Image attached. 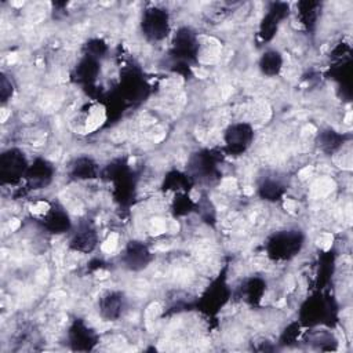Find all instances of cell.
<instances>
[{"label": "cell", "instance_id": "cell-26", "mask_svg": "<svg viewBox=\"0 0 353 353\" xmlns=\"http://www.w3.org/2000/svg\"><path fill=\"white\" fill-rule=\"evenodd\" d=\"M14 94V83L11 80V77H8L6 73L1 74L0 79V98H1V103L8 102L12 98Z\"/></svg>", "mask_w": 353, "mask_h": 353}, {"label": "cell", "instance_id": "cell-11", "mask_svg": "<svg viewBox=\"0 0 353 353\" xmlns=\"http://www.w3.org/2000/svg\"><path fill=\"white\" fill-rule=\"evenodd\" d=\"M41 226L54 234L68 233L72 229V221L66 210L58 204H48L47 208L40 214Z\"/></svg>", "mask_w": 353, "mask_h": 353}, {"label": "cell", "instance_id": "cell-21", "mask_svg": "<svg viewBox=\"0 0 353 353\" xmlns=\"http://www.w3.org/2000/svg\"><path fill=\"white\" fill-rule=\"evenodd\" d=\"M319 14L320 4L316 1H299L296 4V17L307 30H312L316 26Z\"/></svg>", "mask_w": 353, "mask_h": 353}, {"label": "cell", "instance_id": "cell-22", "mask_svg": "<svg viewBox=\"0 0 353 353\" xmlns=\"http://www.w3.org/2000/svg\"><path fill=\"white\" fill-rule=\"evenodd\" d=\"M285 193V188L284 185L277 181V179H272V178H266L263 179L259 186H258V194L262 200L265 201H270V203H276L279 200H281V197Z\"/></svg>", "mask_w": 353, "mask_h": 353}, {"label": "cell", "instance_id": "cell-2", "mask_svg": "<svg viewBox=\"0 0 353 353\" xmlns=\"http://www.w3.org/2000/svg\"><path fill=\"white\" fill-rule=\"evenodd\" d=\"M303 234L296 229L274 233L266 243V252L273 261L292 259L303 247Z\"/></svg>", "mask_w": 353, "mask_h": 353}, {"label": "cell", "instance_id": "cell-14", "mask_svg": "<svg viewBox=\"0 0 353 353\" xmlns=\"http://www.w3.org/2000/svg\"><path fill=\"white\" fill-rule=\"evenodd\" d=\"M99 72H101V61L83 55V58L76 65L72 73V77L77 84L83 85L84 88H92V85L98 79Z\"/></svg>", "mask_w": 353, "mask_h": 353}, {"label": "cell", "instance_id": "cell-12", "mask_svg": "<svg viewBox=\"0 0 353 353\" xmlns=\"http://www.w3.org/2000/svg\"><path fill=\"white\" fill-rule=\"evenodd\" d=\"M123 266L128 270L138 272L145 269L152 261V252L142 241H130L120 256Z\"/></svg>", "mask_w": 353, "mask_h": 353}, {"label": "cell", "instance_id": "cell-3", "mask_svg": "<svg viewBox=\"0 0 353 353\" xmlns=\"http://www.w3.org/2000/svg\"><path fill=\"white\" fill-rule=\"evenodd\" d=\"M141 32L149 41H161L171 33V19L165 8L150 6L141 17Z\"/></svg>", "mask_w": 353, "mask_h": 353}, {"label": "cell", "instance_id": "cell-8", "mask_svg": "<svg viewBox=\"0 0 353 353\" xmlns=\"http://www.w3.org/2000/svg\"><path fill=\"white\" fill-rule=\"evenodd\" d=\"M290 15V4L283 3V1H273L269 4L266 14L263 15L261 23H259V30L258 36L259 39L266 43L270 41L274 34L279 30L280 23Z\"/></svg>", "mask_w": 353, "mask_h": 353}, {"label": "cell", "instance_id": "cell-9", "mask_svg": "<svg viewBox=\"0 0 353 353\" xmlns=\"http://www.w3.org/2000/svg\"><path fill=\"white\" fill-rule=\"evenodd\" d=\"M221 156L214 150H200L190 159L189 175L196 181H210L218 174Z\"/></svg>", "mask_w": 353, "mask_h": 353}, {"label": "cell", "instance_id": "cell-24", "mask_svg": "<svg viewBox=\"0 0 353 353\" xmlns=\"http://www.w3.org/2000/svg\"><path fill=\"white\" fill-rule=\"evenodd\" d=\"M108 52V46L102 39H91L84 44V55L101 61Z\"/></svg>", "mask_w": 353, "mask_h": 353}, {"label": "cell", "instance_id": "cell-18", "mask_svg": "<svg viewBox=\"0 0 353 353\" xmlns=\"http://www.w3.org/2000/svg\"><path fill=\"white\" fill-rule=\"evenodd\" d=\"M194 185V179L188 174L182 171H171L164 176L163 181V189L172 190L178 193H188L192 186Z\"/></svg>", "mask_w": 353, "mask_h": 353}, {"label": "cell", "instance_id": "cell-23", "mask_svg": "<svg viewBox=\"0 0 353 353\" xmlns=\"http://www.w3.org/2000/svg\"><path fill=\"white\" fill-rule=\"evenodd\" d=\"M345 137L331 128L323 130L321 132H319L317 135V145L319 148L325 152V153H334L336 150L341 149V146L343 145Z\"/></svg>", "mask_w": 353, "mask_h": 353}, {"label": "cell", "instance_id": "cell-17", "mask_svg": "<svg viewBox=\"0 0 353 353\" xmlns=\"http://www.w3.org/2000/svg\"><path fill=\"white\" fill-rule=\"evenodd\" d=\"M99 172V165L88 156H79L69 164V175L76 181L95 179Z\"/></svg>", "mask_w": 353, "mask_h": 353}, {"label": "cell", "instance_id": "cell-4", "mask_svg": "<svg viewBox=\"0 0 353 353\" xmlns=\"http://www.w3.org/2000/svg\"><path fill=\"white\" fill-rule=\"evenodd\" d=\"M334 305L331 298L327 295H313L307 298L299 307L298 323L305 327H316L319 324L327 323L334 316Z\"/></svg>", "mask_w": 353, "mask_h": 353}, {"label": "cell", "instance_id": "cell-5", "mask_svg": "<svg viewBox=\"0 0 353 353\" xmlns=\"http://www.w3.org/2000/svg\"><path fill=\"white\" fill-rule=\"evenodd\" d=\"M29 164L23 152L10 148L0 154V179L3 185H17L25 179Z\"/></svg>", "mask_w": 353, "mask_h": 353}, {"label": "cell", "instance_id": "cell-6", "mask_svg": "<svg viewBox=\"0 0 353 353\" xmlns=\"http://www.w3.org/2000/svg\"><path fill=\"white\" fill-rule=\"evenodd\" d=\"M255 132L251 124L239 121L226 127L223 131V150L229 156H241L252 145Z\"/></svg>", "mask_w": 353, "mask_h": 353}, {"label": "cell", "instance_id": "cell-15", "mask_svg": "<svg viewBox=\"0 0 353 353\" xmlns=\"http://www.w3.org/2000/svg\"><path fill=\"white\" fill-rule=\"evenodd\" d=\"M99 314L108 321H116L121 317L125 307V298L120 291H108L99 298Z\"/></svg>", "mask_w": 353, "mask_h": 353}, {"label": "cell", "instance_id": "cell-20", "mask_svg": "<svg viewBox=\"0 0 353 353\" xmlns=\"http://www.w3.org/2000/svg\"><path fill=\"white\" fill-rule=\"evenodd\" d=\"M266 290V283L261 277H250L241 285V299L250 305L261 302Z\"/></svg>", "mask_w": 353, "mask_h": 353}, {"label": "cell", "instance_id": "cell-7", "mask_svg": "<svg viewBox=\"0 0 353 353\" xmlns=\"http://www.w3.org/2000/svg\"><path fill=\"white\" fill-rule=\"evenodd\" d=\"M230 288L226 284L225 276H218L211 285L207 287V290L203 292L200 301H199V309L204 313L215 314L218 310H221L230 298Z\"/></svg>", "mask_w": 353, "mask_h": 353}, {"label": "cell", "instance_id": "cell-16", "mask_svg": "<svg viewBox=\"0 0 353 353\" xmlns=\"http://www.w3.org/2000/svg\"><path fill=\"white\" fill-rule=\"evenodd\" d=\"M97 244H98V234H97L95 229L88 223L80 225L74 230V233L72 234L70 241H69V247L73 251L83 252V254H88V252L94 251Z\"/></svg>", "mask_w": 353, "mask_h": 353}, {"label": "cell", "instance_id": "cell-25", "mask_svg": "<svg viewBox=\"0 0 353 353\" xmlns=\"http://www.w3.org/2000/svg\"><path fill=\"white\" fill-rule=\"evenodd\" d=\"M301 327H302V325H301L298 321L288 324V325L284 328V331H283V334H281V336H280V339H279V343H280V345H291V343H294V342L298 339V336H299V330H301Z\"/></svg>", "mask_w": 353, "mask_h": 353}, {"label": "cell", "instance_id": "cell-19", "mask_svg": "<svg viewBox=\"0 0 353 353\" xmlns=\"http://www.w3.org/2000/svg\"><path fill=\"white\" fill-rule=\"evenodd\" d=\"M283 65H284L283 55L277 50H266L261 55L259 62H258L261 73L265 76H269V77L279 76L283 69Z\"/></svg>", "mask_w": 353, "mask_h": 353}, {"label": "cell", "instance_id": "cell-1", "mask_svg": "<svg viewBox=\"0 0 353 353\" xmlns=\"http://www.w3.org/2000/svg\"><path fill=\"white\" fill-rule=\"evenodd\" d=\"M171 57L174 66L190 69L199 57V39L193 29L188 26L179 28L171 40Z\"/></svg>", "mask_w": 353, "mask_h": 353}, {"label": "cell", "instance_id": "cell-13", "mask_svg": "<svg viewBox=\"0 0 353 353\" xmlns=\"http://www.w3.org/2000/svg\"><path fill=\"white\" fill-rule=\"evenodd\" d=\"M54 178V167L52 164L41 157L34 159L29 164V168L25 175V181L28 188L30 189H43L51 183Z\"/></svg>", "mask_w": 353, "mask_h": 353}, {"label": "cell", "instance_id": "cell-10", "mask_svg": "<svg viewBox=\"0 0 353 353\" xmlns=\"http://www.w3.org/2000/svg\"><path fill=\"white\" fill-rule=\"evenodd\" d=\"M66 335L70 349L79 352L92 350L99 341L97 332L90 328L83 320H74L69 327Z\"/></svg>", "mask_w": 353, "mask_h": 353}]
</instances>
